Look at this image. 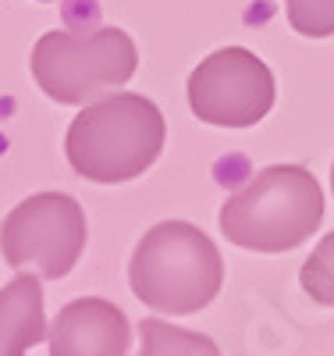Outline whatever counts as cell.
<instances>
[{"mask_svg": "<svg viewBox=\"0 0 334 356\" xmlns=\"http://www.w3.org/2000/svg\"><path fill=\"white\" fill-rule=\"evenodd\" d=\"M285 15L295 33L310 40L334 36V0H285Z\"/></svg>", "mask_w": 334, "mask_h": 356, "instance_id": "30bf717a", "label": "cell"}, {"mask_svg": "<svg viewBox=\"0 0 334 356\" xmlns=\"http://www.w3.org/2000/svg\"><path fill=\"white\" fill-rule=\"evenodd\" d=\"M189 107L206 125L249 129L274 107V75L246 47L214 50L189 75Z\"/></svg>", "mask_w": 334, "mask_h": 356, "instance_id": "8992f818", "label": "cell"}, {"mask_svg": "<svg viewBox=\"0 0 334 356\" xmlns=\"http://www.w3.org/2000/svg\"><path fill=\"white\" fill-rule=\"evenodd\" d=\"M224 282V264L206 232L189 221H160L135 246L128 285L135 300L164 317L199 314L214 303Z\"/></svg>", "mask_w": 334, "mask_h": 356, "instance_id": "7a4b0ae2", "label": "cell"}, {"mask_svg": "<svg viewBox=\"0 0 334 356\" xmlns=\"http://www.w3.org/2000/svg\"><path fill=\"white\" fill-rule=\"evenodd\" d=\"M164 114L139 93H107L85 104L65 136V154L75 175L89 182H132L157 164L164 150Z\"/></svg>", "mask_w": 334, "mask_h": 356, "instance_id": "6da1fadb", "label": "cell"}, {"mask_svg": "<svg viewBox=\"0 0 334 356\" xmlns=\"http://www.w3.org/2000/svg\"><path fill=\"white\" fill-rule=\"evenodd\" d=\"M331 189H334V168H331Z\"/></svg>", "mask_w": 334, "mask_h": 356, "instance_id": "7c38bea8", "label": "cell"}, {"mask_svg": "<svg viewBox=\"0 0 334 356\" xmlns=\"http://www.w3.org/2000/svg\"><path fill=\"white\" fill-rule=\"evenodd\" d=\"M139 65L132 36L117 25H100L93 33H47L28 57L33 79L57 104L85 107L121 89Z\"/></svg>", "mask_w": 334, "mask_h": 356, "instance_id": "277c9868", "label": "cell"}, {"mask_svg": "<svg viewBox=\"0 0 334 356\" xmlns=\"http://www.w3.org/2000/svg\"><path fill=\"white\" fill-rule=\"evenodd\" d=\"M47 349L53 356H125L132 349L128 317L107 300L82 296L53 317Z\"/></svg>", "mask_w": 334, "mask_h": 356, "instance_id": "52a82bcc", "label": "cell"}, {"mask_svg": "<svg viewBox=\"0 0 334 356\" xmlns=\"http://www.w3.org/2000/svg\"><path fill=\"white\" fill-rule=\"evenodd\" d=\"M43 285L36 271H22L0 289V356H22L36 342H47Z\"/></svg>", "mask_w": 334, "mask_h": 356, "instance_id": "ba28073f", "label": "cell"}, {"mask_svg": "<svg viewBox=\"0 0 334 356\" xmlns=\"http://www.w3.org/2000/svg\"><path fill=\"white\" fill-rule=\"evenodd\" d=\"M324 221V193L302 164L256 171L221 207L224 239L253 253H288L302 246Z\"/></svg>", "mask_w": 334, "mask_h": 356, "instance_id": "3957f363", "label": "cell"}, {"mask_svg": "<svg viewBox=\"0 0 334 356\" xmlns=\"http://www.w3.org/2000/svg\"><path fill=\"white\" fill-rule=\"evenodd\" d=\"M299 285L306 289V296L320 307H334V232L324 235L320 246L306 257L299 271Z\"/></svg>", "mask_w": 334, "mask_h": 356, "instance_id": "9c48e42d", "label": "cell"}, {"mask_svg": "<svg viewBox=\"0 0 334 356\" xmlns=\"http://www.w3.org/2000/svg\"><path fill=\"white\" fill-rule=\"evenodd\" d=\"M217 353V346L210 342V339H203V335H185V332H171L167 324H160V321H142V353L149 356V353Z\"/></svg>", "mask_w": 334, "mask_h": 356, "instance_id": "8fae6325", "label": "cell"}, {"mask_svg": "<svg viewBox=\"0 0 334 356\" xmlns=\"http://www.w3.org/2000/svg\"><path fill=\"white\" fill-rule=\"evenodd\" d=\"M85 250V211L68 193H36L0 225V257L15 271L65 278Z\"/></svg>", "mask_w": 334, "mask_h": 356, "instance_id": "5b68a950", "label": "cell"}, {"mask_svg": "<svg viewBox=\"0 0 334 356\" xmlns=\"http://www.w3.org/2000/svg\"><path fill=\"white\" fill-rule=\"evenodd\" d=\"M43 4H47V0H43Z\"/></svg>", "mask_w": 334, "mask_h": 356, "instance_id": "4fadbf2b", "label": "cell"}]
</instances>
